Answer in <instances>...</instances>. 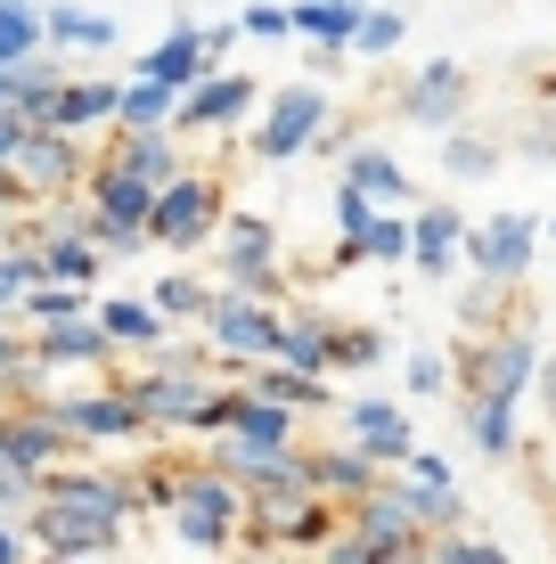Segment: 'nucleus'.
<instances>
[{
	"label": "nucleus",
	"instance_id": "5fc2aeb1",
	"mask_svg": "<svg viewBox=\"0 0 556 564\" xmlns=\"http://www.w3.org/2000/svg\"><path fill=\"white\" fill-rule=\"evenodd\" d=\"M17 205V181H9V172H0V213H9Z\"/></svg>",
	"mask_w": 556,
	"mask_h": 564
},
{
	"label": "nucleus",
	"instance_id": "393cba45",
	"mask_svg": "<svg viewBox=\"0 0 556 564\" xmlns=\"http://www.w3.org/2000/svg\"><path fill=\"white\" fill-rule=\"evenodd\" d=\"M99 238H90V229L83 221H74V229H50V238H42V279H66V286H90V279H99Z\"/></svg>",
	"mask_w": 556,
	"mask_h": 564
},
{
	"label": "nucleus",
	"instance_id": "37998d69",
	"mask_svg": "<svg viewBox=\"0 0 556 564\" xmlns=\"http://www.w3.org/2000/svg\"><path fill=\"white\" fill-rule=\"evenodd\" d=\"M426 556H434V564H508L500 540H434Z\"/></svg>",
	"mask_w": 556,
	"mask_h": 564
},
{
	"label": "nucleus",
	"instance_id": "4be33fe9",
	"mask_svg": "<svg viewBox=\"0 0 556 564\" xmlns=\"http://www.w3.org/2000/svg\"><path fill=\"white\" fill-rule=\"evenodd\" d=\"M115 164H123V172H140V181H172V172H181V131H172V123H148V131H115Z\"/></svg>",
	"mask_w": 556,
	"mask_h": 564
},
{
	"label": "nucleus",
	"instance_id": "f8f14e48",
	"mask_svg": "<svg viewBox=\"0 0 556 564\" xmlns=\"http://www.w3.org/2000/svg\"><path fill=\"white\" fill-rule=\"evenodd\" d=\"M246 115H254V74L205 66L197 83L181 90V107H172V131H181V140H197V131H229V123H246Z\"/></svg>",
	"mask_w": 556,
	"mask_h": 564
},
{
	"label": "nucleus",
	"instance_id": "a19ab883",
	"mask_svg": "<svg viewBox=\"0 0 556 564\" xmlns=\"http://www.w3.org/2000/svg\"><path fill=\"white\" fill-rule=\"evenodd\" d=\"M369 262H410V213H377L369 221Z\"/></svg>",
	"mask_w": 556,
	"mask_h": 564
},
{
	"label": "nucleus",
	"instance_id": "5701e85b",
	"mask_svg": "<svg viewBox=\"0 0 556 564\" xmlns=\"http://www.w3.org/2000/svg\"><path fill=\"white\" fill-rule=\"evenodd\" d=\"M377 475H385V466H377L369 451H360V442H336V451H312V482H319V491L336 499V508H352L360 491H377Z\"/></svg>",
	"mask_w": 556,
	"mask_h": 564
},
{
	"label": "nucleus",
	"instance_id": "c03bdc74",
	"mask_svg": "<svg viewBox=\"0 0 556 564\" xmlns=\"http://www.w3.org/2000/svg\"><path fill=\"white\" fill-rule=\"evenodd\" d=\"M238 25L254 33V42H286V33H295V17H286V9H238Z\"/></svg>",
	"mask_w": 556,
	"mask_h": 564
},
{
	"label": "nucleus",
	"instance_id": "49530a36",
	"mask_svg": "<svg viewBox=\"0 0 556 564\" xmlns=\"http://www.w3.org/2000/svg\"><path fill=\"white\" fill-rule=\"evenodd\" d=\"M443 377H450L443 352H417V360H410V393H443Z\"/></svg>",
	"mask_w": 556,
	"mask_h": 564
},
{
	"label": "nucleus",
	"instance_id": "6e6d98bb",
	"mask_svg": "<svg viewBox=\"0 0 556 564\" xmlns=\"http://www.w3.org/2000/svg\"><path fill=\"white\" fill-rule=\"evenodd\" d=\"M548 238H556V221H548Z\"/></svg>",
	"mask_w": 556,
	"mask_h": 564
},
{
	"label": "nucleus",
	"instance_id": "4468645a",
	"mask_svg": "<svg viewBox=\"0 0 556 564\" xmlns=\"http://www.w3.org/2000/svg\"><path fill=\"white\" fill-rule=\"evenodd\" d=\"M123 393L148 410V425H188V417H197V401L214 393V384H205L197 352H188V360H164V368H148V377H131Z\"/></svg>",
	"mask_w": 556,
	"mask_h": 564
},
{
	"label": "nucleus",
	"instance_id": "f257e3e1",
	"mask_svg": "<svg viewBox=\"0 0 556 564\" xmlns=\"http://www.w3.org/2000/svg\"><path fill=\"white\" fill-rule=\"evenodd\" d=\"M131 508H140L131 482L57 466V475H42V491H33V508H25V540L42 556H115V549H123Z\"/></svg>",
	"mask_w": 556,
	"mask_h": 564
},
{
	"label": "nucleus",
	"instance_id": "f03ea898",
	"mask_svg": "<svg viewBox=\"0 0 556 564\" xmlns=\"http://www.w3.org/2000/svg\"><path fill=\"white\" fill-rule=\"evenodd\" d=\"M344 532H352V540H328V556H344V564H401V556L434 549V532H426V516H417L401 466H385L377 491H360L352 508H344Z\"/></svg>",
	"mask_w": 556,
	"mask_h": 564
},
{
	"label": "nucleus",
	"instance_id": "9b49d317",
	"mask_svg": "<svg viewBox=\"0 0 556 564\" xmlns=\"http://www.w3.org/2000/svg\"><path fill=\"white\" fill-rule=\"evenodd\" d=\"M532 262H541V221L532 213H491V221L467 229V270H483V279L524 286Z\"/></svg>",
	"mask_w": 556,
	"mask_h": 564
},
{
	"label": "nucleus",
	"instance_id": "9d476101",
	"mask_svg": "<svg viewBox=\"0 0 556 564\" xmlns=\"http://www.w3.org/2000/svg\"><path fill=\"white\" fill-rule=\"evenodd\" d=\"M221 286L279 303V229L262 213H221Z\"/></svg>",
	"mask_w": 556,
	"mask_h": 564
},
{
	"label": "nucleus",
	"instance_id": "20e7f679",
	"mask_svg": "<svg viewBox=\"0 0 556 564\" xmlns=\"http://www.w3.org/2000/svg\"><path fill=\"white\" fill-rule=\"evenodd\" d=\"M450 377H458V393H467V401H483V393L532 401V377H541V336H532V319H515V327H475V336L458 344Z\"/></svg>",
	"mask_w": 556,
	"mask_h": 564
},
{
	"label": "nucleus",
	"instance_id": "58836bf2",
	"mask_svg": "<svg viewBox=\"0 0 556 564\" xmlns=\"http://www.w3.org/2000/svg\"><path fill=\"white\" fill-rule=\"evenodd\" d=\"M238 410H246V377H238V384H214V393L197 401V417H188V434H214V442H221L229 425H238Z\"/></svg>",
	"mask_w": 556,
	"mask_h": 564
},
{
	"label": "nucleus",
	"instance_id": "e433bc0d",
	"mask_svg": "<svg viewBox=\"0 0 556 564\" xmlns=\"http://www.w3.org/2000/svg\"><path fill=\"white\" fill-rule=\"evenodd\" d=\"M385 360V336L377 327H336L328 319V368H377Z\"/></svg>",
	"mask_w": 556,
	"mask_h": 564
},
{
	"label": "nucleus",
	"instance_id": "2eb2a0df",
	"mask_svg": "<svg viewBox=\"0 0 556 564\" xmlns=\"http://www.w3.org/2000/svg\"><path fill=\"white\" fill-rule=\"evenodd\" d=\"M57 417H66V434L74 442H131V434H156L148 425V410L115 384V393H74V401H50Z\"/></svg>",
	"mask_w": 556,
	"mask_h": 564
},
{
	"label": "nucleus",
	"instance_id": "4d7b16f0",
	"mask_svg": "<svg viewBox=\"0 0 556 564\" xmlns=\"http://www.w3.org/2000/svg\"><path fill=\"white\" fill-rule=\"evenodd\" d=\"M548 491H556V475H548Z\"/></svg>",
	"mask_w": 556,
	"mask_h": 564
},
{
	"label": "nucleus",
	"instance_id": "bb28decb",
	"mask_svg": "<svg viewBox=\"0 0 556 564\" xmlns=\"http://www.w3.org/2000/svg\"><path fill=\"white\" fill-rule=\"evenodd\" d=\"M115 99H123V83H57V131H99L115 123Z\"/></svg>",
	"mask_w": 556,
	"mask_h": 564
},
{
	"label": "nucleus",
	"instance_id": "c9c22d12",
	"mask_svg": "<svg viewBox=\"0 0 556 564\" xmlns=\"http://www.w3.org/2000/svg\"><path fill=\"white\" fill-rule=\"evenodd\" d=\"M401 33H410V17H401V9H360L352 50H360V57H393V50H401Z\"/></svg>",
	"mask_w": 556,
	"mask_h": 564
},
{
	"label": "nucleus",
	"instance_id": "c85d7f7f",
	"mask_svg": "<svg viewBox=\"0 0 556 564\" xmlns=\"http://www.w3.org/2000/svg\"><path fill=\"white\" fill-rule=\"evenodd\" d=\"M57 83H66L57 66L25 57V66H9V107L25 115V123H50V115H57Z\"/></svg>",
	"mask_w": 556,
	"mask_h": 564
},
{
	"label": "nucleus",
	"instance_id": "3c124183",
	"mask_svg": "<svg viewBox=\"0 0 556 564\" xmlns=\"http://www.w3.org/2000/svg\"><path fill=\"white\" fill-rule=\"evenodd\" d=\"M25 549H33V540H25V532H17V523H9V516H0V564H17V556H25Z\"/></svg>",
	"mask_w": 556,
	"mask_h": 564
},
{
	"label": "nucleus",
	"instance_id": "72a5a7b5",
	"mask_svg": "<svg viewBox=\"0 0 556 564\" xmlns=\"http://www.w3.org/2000/svg\"><path fill=\"white\" fill-rule=\"evenodd\" d=\"M434 148H443V172H450V181H491V172H500V155H508V148H491V140H467V131H443Z\"/></svg>",
	"mask_w": 556,
	"mask_h": 564
},
{
	"label": "nucleus",
	"instance_id": "a18cd8bd",
	"mask_svg": "<svg viewBox=\"0 0 556 564\" xmlns=\"http://www.w3.org/2000/svg\"><path fill=\"white\" fill-rule=\"evenodd\" d=\"M401 475H417L426 491H458V482H450V466L434 458V451H410V458H401Z\"/></svg>",
	"mask_w": 556,
	"mask_h": 564
},
{
	"label": "nucleus",
	"instance_id": "ea45409f",
	"mask_svg": "<svg viewBox=\"0 0 556 564\" xmlns=\"http://www.w3.org/2000/svg\"><path fill=\"white\" fill-rule=\"evenodd\" d=\"M164 311V319H205V303H214V286H197V279H181V270H172V279L156 286V295H148Z\"/></svg>",
	"mask_w": 556,
	"mask_h": 564
},
{
	"label": "nucleus",
	"instance_id": "6ab92c4d",
	"mask_svg": "<svg viewBox=\"0 0 556 564\" xmlns=\"http://www.w3.org/2000/svg\"><path fill=\"white\" fill-rule=\"evenodd\" d=\"M115 352V336L99 319H42V336H33V368H90V360H107Z\"/></svg>",
	"mask_w": 556,
	"mask_h": 564
},
{
	"label": "nucleus",
	"instance_id": "7c9ffc66",
	"mask_svg": "<svg viewBox=\"0 0 556 564\" xmlns=\"http://www.w3.org/2000/svg\"><path fill=\"white\" fill-rule=\"evenodd\" d=\"M172 107H181V90L148 83V74H131L123 99H115V131H148V123H172Z\"/></svg>",
	"mask_w": 556,
	"mask_h": 564
},
{
	"label": "nucleus",
	"instance_id": "473e14b6",
	"mask_svg": "<svg viewBox=\"0 0 556 564\" xmlns=\"http://www.w3.org/2000/svg\"><path fill=\"white\" fill-rule=\"evenodd\" d=\"M42 9H25V0H0V66H25L33 50H42Z\"/></svg>",
	"mask_w": 556,
	"mask_h": 564
},
{
	"label": "nucleus",
	"instance_id": "423d86ee",
	"mask_svg": "<svg viewBox=\"0 0 556 564\" xmlns=\"http://www.w3.org/2000/svg\"><path fill=\"white\" fill-rule=\"evenodd\" d=\"M205 344H214V352L221 360H246V368H254V360H271L279 352V327H286V311L271 303V295H246V286H221V295L214 303H205Z\"/></svg>",
	"mask_w": 556,
	"mask_h": 564
},
{
	"label": "nucleus",
	"instance_id": "a878e982",
	"mask_svg": "<svg viewBox=\"0 0 556 564\" xmlns=\"http://www.w3.org/2000/svg\"><path fill=\"white\" fill-rule=\"evenodd\" d=\"M99 327L115 336V352H156V344H164V311L156 303H131V295L99 303Z\"/></svg>",
	"mask_w": 556,
	"mask_h": 564
},
{
	"label": "nucleus",
	"instance_id": "1a4fd4ad",
	"mask_svg": "<svg viewBox=\"0 0 556 564\" xmlns=\"http://www.w3.org/2000/svg\"><path fill=\"white\" fill-rule=\"evenodd\" d=\"M328 140V90L319 83H286L271 107H262V123H254V164H286V155H303V148H319Z\"/></svg>",
	"mask_w": 556,
	"mask_h": 564
},
{
	"label": "nucleus",
	"instance_id": "cd10ccee",
	"mask_svg": "<svg viewBox=\"0 0 556 564\" xmlns=\"http://www.w3.org/2000/svg\"><path fill=\"white\" fill-rule=\"evenodd\" d=\"M303 42H344L352 50V25H360V0H286Z\"/></svg>",
	"mask_w": 556,
	"mask_h": 564
},
{
	"label": "nucleus",
	"instance_id": "c756f323",
	"mask_svg": "<svg viewBox=\"0 0 556 564\" xmlns=\"http://www.w3.org/2000/svg\"><path fill=\"white\" fill-rule=\"evenodd\" d=\"M344 181H360L377 205H410V172H401L385 148H352L344 155Z\"/></svg>",
	"mask_w": 556,
	"mask_h": 564
},
{
	"label": "nucleus",
	"instance_id": "39448f33",
	"mask_svg": "<svg viewBox=\"0 0 556 564\" xmlns=\"http://www.w3.org/2000/svg\"><path fill=\"white\" fill-rule=\"evenodd\" d=\"M83 188H90L83 229L99 238V254H131V246H148V205H156V181H140V172H123L115 155H99Z\"/></svg>",
	"mask_w": 556,
	"mask_h": 564
},
{
	"label": "nucleus",
	"instance_id": "603ef678",
	"mask_svg": "<svg viewBox=\"0 0 556 564\" xmlns=\"http://www.w3.org/2000/svg\"><path fill=\"white\" fill-rule=\"evenodd\" d=\"M344 66V42H312V74H336Z\"/></svg>",
	"mask_w": 556,
	"mask_h": 564
},
{
	"label": "nucleus",
	"instance_id": "f3484780",
	"mask_svg": "<svg viewBox=\"0 0 556 564\" xmlns=\"http://www.w3.org/2000/svg\"><path fill=\"white\" fill-rule=\"evenodd\" d=\"M66 451H74V434H66V417H57L50 401H17V410H9V458H17V466L50 475Z\"/></svg>",
	"mask_w": 556,
	"mask_h": 564
},
{
	"label": "nucleus",
	"instance_id": "f704fd0d",
	"mask_svg": "<svg viewBox=\"0 0 556 564\" xmlns=\"http://www.w3.org/2000/svg\"><path fill=\"white\" fill-rule=\"evenodd\" d=\"M279 360H295V368H319V377H328V319H286L279 327Z\"/></svg>",
	"mask_w": 556,
	"mask_h": 564
},
{
	"label": "nucleus",
	"instance_id": "de8ad7c7",
	"mask_svg": "<svg viewBox=\"0 0 556 564\" xmlns=\"http://www.w3.org/2000/svg\"><path fill=\"white\" fill-rule=\"evenodd\" d=\"M17 377H33V344L0 336V384H17Z\"/></svg>",
	"mask_w": 556,
	"mask_h": 564
},
{
	"label": "nucleus",
	"instance_id": "ddd939ff",
	"mask_svg": "<svg viewBox=\"0 0 556 564\" xmlns=\"http://www.w3.org/2000/svg\"><path fill=\"white\" fill-rule=\"evenodd\" d=\"M467 99H475V74L450 66V57H434V66H417L410 83H401L393 115H401V123H417V131H450L458 115H467Z\"/></svg>",
	"mask_w": 556,
	"mask_h": 564
},
{
	"label": "nucleus",
	"instance_id": "79ce46f5",
	"mask_svg": "<svg viewBox=\"0 0 556 564\" xmlns=\"http://www.w3.org/2000/svg\"><path fill=\"white\" fill-rule=\"evenodd\" d=\"M33 279H42V246H17V254H0V303H25Z\"/></svg>",
	"mask_w": 556,
	"mask_h": 564
},
{
	"label": "nucleus",
	"instance_id": "b1692460",
	"mask_svg": "<svg viewBox=\"0 0 556 564\" xmlns=\"http://www.w3.org/2000/svg\"><path fill=\"white\" fill-rule=\"evenodd\" d=\"M467 434H475V451L483 458H515L524 451V417H515V401L508 393H483V401H467Z\"/></svg>",
	"mask_w": 556,
	"mask_h": 564
},
{
	"label": "nucleus",
	"instance_id": "aec40b11",
	"mask_svg": "<svg viewBox=\"0 0 556 564\" xmlns=\"http://www.w3.org/2000/svg\"><path fill=\"white\" fill-rule=\"evenodd\" d=\"M205 66H214V50H205V25H172L164 42L140 57V74H148V83H164V90H188Z\"/></svg>",
	"mask_w": 556,
	"mask_h": 564
},
{
	"label": "nucleus",
	"instance_id": "864d4df0",
	"mask_svg": "<svg viewBox=\"0 0 556 564\" xmlns=\"http://www.w3.org/2000/svg\"><path fill=\"white\" fill-rule=\"evenodd\" d=\"M0 466H17V458H9V410H0Z\"/></svg>",
	"mask_w": 556,
	"mask_h": 564
},
{
	"label": "nucleus",
	"instance_id": "0eeeda50",
	"mask_svg": "<svg viewBox=\"0 0 556 564\" xmlns=\"http://www.w3.org/2000/svg\"><path fill=\"white\" fill-rule=\"evenodd\" d=\"M9 181H17V197H74V188L90 181V164H83V131L25 123V140H17V155H9Z\"/></svg>",
	"mask_w": 556,
	"mask_h": 564
},
{
	"label": "nucleus",
	"instance_id": "412c9836",
	"mask_svg": "<svg viewBox=\"0 0 556 564\" xmlns=\"http://www.w3.org/2000/svg\"><path fill=\"white\" fill-rule=\"evenodd\" d=\"M246 384H254V393H271V401H286V410H336L328 377H319V368H295V360H279V352L246 368Z\"/></svg>",
	"mask_w": 556,
	"mask_h": 564
},
{
	"label": "nucleus",
	"instance_id": "a211bd4d",
	"mask_svg": "<svg viewBox=\"0 0 556 564\" xmlns=\"http://www.w3.org/2000/svg\"><path fill=\"white\" fill-rule=\"evenodd\" d=\"M344 417H352V442H360L377 466H401V458L417 451L410 410H401V401H344Z\"/></svg>",
	"mask_w": 556,
	"mask_h": 564
},
{
	"label": "nucleus",
	"instance_id": "7ed1b4c3",
	"mask_svg": "<svg viewBox=\"0 0 556 564\" xmlns=\"http://www.w3.org/2000/svg\"><path fill=\"white\" fill-rule=\"evenodd\" d=\"M164 523L181 549H229L246 532V482L229 466H188L164 491Z\"/></svg>",
	"mask_w": 556,
	"mask_h": 564
},
{
	"label": "nucleus",
	"instance_id": "09e8293b",
	"mask_svg": "<svg viewBox=\"0 0 556 564\" xmlns=\"http://www.w3.org/2000/svg\"><path fill=\"white\" fill-rule=\"evenodd\" d=\"M17 140H25V115H17V107H0V172H9V155H17Z\"/></svg>",
	"mask_w": 556,
	"mask_h": 564
},
{
	"label": "nucleus",
	"instance_id": "4c0bfd02",
	"mask_svg": "<svg viewBox=\"0 0 556 564\" xmlns=\"http://www.w3.org/2000/svg\"><path fill=\"white\" fill-rule=\"evenodd\" d=\"M508 295H515L508 279H483V270H475V286H467V303H458V319H467V327H508Z\"/></svg>",
	"mask_w": 556,
	"mask_h": 564
},
{
	"label": "nucleus",
	"instance_id": "6e6552de",
	"mask_svg": "<svg viewBox=\"0 0 556 564\" xmlns=\"http://www.w3.org/2000/svg\"><path fill=\"white\" fill-rule=\"evenodd\" d=\"M221 181H205V172H172L156 188V205H148V238L172 246V254H188V246H205L221 229Z\"/></svg>",
	"mask_w": 556,
	"mask_h": 564
},
{
	"label": "nucleus",
	"instance_id": "dca6fc26",
	"mask_svg": "<svg viewBox=\"0 0 556 564\" xmlns=\"http://www.w3.org/2000/svg\"><path fill=\"white\" fill-rule=\"evenodd\" d=\"M458 262H467V221H458L450 205H417V213H410V270L450 279Z\"/></svg>",
	"mask_w": 556,
	"mask_h": 564
},
{
	"label": "nucleus",
	"instance_id": "2f4dec72",
	"mask_svg": "<svg viewBox=\"0 0 556 564\" xmlns=\"http://www.w3.org/2000/svg\"><path fill=\"white\" fill-rule=\"evenodd\" d=\"M42 33L57 50H115V17H90V9H42Z\"/></svg>",
	"mask_w": 556,
	"mask_h": 564
},
{
	"label": "nucleus",
	"instance_id": "8fccbe9b",
	"mask_svg": "<svg viewBox=\"0 0 556 564\" xmlns=\"http://www.w3.org/2000/svg\"><path fill=\"white\" fill-rule=\"evenodd\" d=\"M532 401L556 417V352H541V377H532Z\"/></svg>",
	"mask_w": 556,
	"mask_h": 564
}]
</instances>
